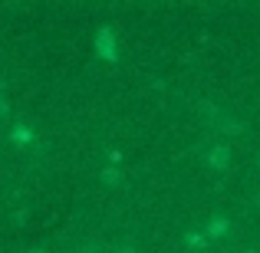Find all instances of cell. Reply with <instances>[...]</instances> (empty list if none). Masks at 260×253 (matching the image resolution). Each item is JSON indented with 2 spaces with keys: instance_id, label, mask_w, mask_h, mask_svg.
Instances as JSON below:
<instances>
[{
  "instance_id": "1",
  "label": "cell",
  "mask_w": 260,
  "mask_h": 253,
  "mask_svg": "<svg viewBox=\"0 0 260 253\" xmlns=\"http://www.w3.org/2000/svg\"><path fill=\"white\" fill-rule=\"evenodd\" d=\"M95 56L106 59V63H115V59H119V43H115L112 26H99V33H95Z\"/></svg>"
},
{
  "instance_id": "10",
  "label": "cell",
  "mask_w": 260,
  "mask_h": 253,
  "mask_svg": "<svg viewBox=\"0 0 260 253\" xmlns=\"http://www.w3.org/2000/svg\"><path fill=\"white\" fill-rule=\"evenodd\" d=\"M250 253H254V250H250Z\"/></svg>"
},
{
  "instance_id": "3",
  "label": "cell",
  "mask_w": 260,
  "mask_h": 253,
  "mask_svg": "<svg viewBox=\"0 0 260 253\" xmlns=\"http://www.w3.org/2000/svg\"><path fill=\"white\" fill-rule=\"evenodd\" d=\"M228 230H231V221H228V217H211L208 227H204V234H208V240H221Z\"/></svg>"
},
{
  "instance_id": "8",
  "label": "cell",
  "mask_w": 260,
  "mask_h": 253,
  "mask_svg": "<svg viewBox=\"0 0 260 253\" xmlns=\"http://www.w3.org/2000/svg\"><path fill=\"white\" fill-rule=\"evenodd\" d=\"M79 253H99V243H86V247L79 250Z\"/></svg>"
},
{
  "instance_id": "6",
  "label": "cell",
  "mask_w": 260,
  "mask_h": 253,
  "mask_svg": "<svg viewBox=\"0 0 260 253\" xmlns=\"http://www.w3.org/2000/svg\"><path fill=\"white\" fill-rule=\"evenodd\" d=\"M119 171H115V168H106V171H102V181H106V184H119Z\"/></svg>"
},
{
  "instance_id": "2",
  "label": "cell",
  "mask_w": 260,
  "mask_h": 253,
  "mask_svg": "<svg viewBox=\"0 0 260 253\" xmlns=\"http://www.w3.org/2000/svg\"><path fill=\"white\" fill-rule=\"evenodd\" d=\"M208 165H211V168H217V171H224V168L231 165V148L217 141V145L208 152Z\"/></svg>"
},
{
  "instance_id": "7",
  "label": "cell",
  "mask_w": 260,
  "mask_h": 253,
  "mask_svg": "<svg viewBox=\"0 0 260 253\" xmlns=\"http://www.w3.org/2000/svg\"><path fill=\"white\" fill-rule=\"evenodd\" d=\"M115 253H139V250H135L132 243H119V250H115Z\"/></svg>"
},
{
  "instance_id": "4",
  "label": "cell",
  "mask_w": 260,
  "mask_h": 253,
  "mask_svg": "<svg viewBox=\"0 0 260 253\" xmlns=\"http://www.w3.org/2000/svg\"><path fill=\"white\" fill-rule=\"evenodd\" d=\"M10 141H13L17 148H26V145L33 141V128H30V125H23V122H17V125L10 128Z\"/></svg>"
},
{
  "instance_id": "5",
  "label": "cell",
  "mask_w": 260,
  "mask_h": 253,
  "mask_svg": "<svg viewBox=\"0 0 260 253\" xmlns=\"http://www.w3.org/2000/svg\"><path fill=\"white\" fill-rule=\"evenodd\" d=\"M184 243H188V247H198V250H201V247H208V234H204V230H188V234H184Z\"/></svg>"
},
{
  "instance_id": "9",
  "label": "cell",
  "mask_w": 260,
  "mask_h": 253,
  "mask_svg": "<svg viewBox=\"0 0 260 253\" xmlns=\"http://www.w3.org/2000/svg\"><path fill=\"white\" fill-rule=\"evenodd\" d=\"M33 253H46V250H33Z\"/></svg>"
}]
</instances>
